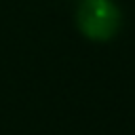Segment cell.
Masks as SVG:
<instances>
[{
  "mask_svg": "<svg viewBox=\"0 0 135 135\" xmlns=\"http://www.w3.org/2000/svg\"><path fill=\"white\" fill-rule=\"evenodd\" d=\"M78 30L93 42L112 40L122 25V13L114 0H80L76 8Z\"/></svg>",
  "mask_w": 135,
  "mask_h": 135,
  "instance_id": "cell-1",
  "label": "cell"
}]
</instances>
